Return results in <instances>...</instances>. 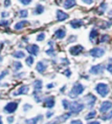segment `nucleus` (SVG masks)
<instances>
[{
  "instance_id": "nucleus-47",
  "label": "nucleus",
  "mask_w": 112,
  "mask_h": 124,
  "mask_svg": "<svg viewBox=\"0 0 112 124\" xmlns=\"http://www.w3.org/2000/svg\"><path fill=\"white\" fill-rule=\"evenodd\" d=\"M88 124H100L99 122H88Z\"/></svg>"
},
{
  "instance_id": "nucleus-20",
  "label": "nucleus",
  "mask_w": 112,
  "mask_h": 124,
  "mask_svg": "<svg viewBox=\"0 0 112 124\" xmlns=\"http://www.w3.org/2000/svg\"><path fill=\"white\" fill-rule=\"evenodd\" d=\"M27 24H29V22L26 21V20H23V21H20V22L17 23V24H15V26H14V29L19 31V30L23 29L25 25H27Z\"/></svg>"
},
{
  "instance_id": "nucleus-43",
  "label": "nucleus",
  "mask_w": 112,
  "mask_h": 124,
  "mask_svg": "<svg viewBox=\"0 0 112 124\" xmlns=\"http://www.w3.org/2000/svg\"><path fill=\"white\" fill-rule=\"evenodd\" d=\"M107 70L110 73H112V64H109L107 66Z\"/></svg>"
},
{
  "instance_id": "nucleus-12",
  "label": "nucleus",
  "mask_w": 112,
  "mask_h": 124,
  "mask_svg": "<svg viewBox=\"0 0 112 124\" xmlns=\"http://www.w3.org/2000/svg\"><path fill=\"white\" fill-rule=\"evenodd\" d=\"M28 92H29V86L24 85V86H20L16 92H14L12 94H13V96H17V95H20V94H26Z\"/></svg>"
},
{
  "instance_id": "nucleus-22",
  "label": "nucleus",
  "mask_w": 112,
  "mask_h": 124,
  "mask_svg": "<svg viewBox=\"0 0 112 124\" xmlns=\"http://www.w3.org/2000/svg\"><path fill=\"white\" fill-rule=\"evenodd\" d=\"M97 36H98V31L96 29H93L91 31H90L89 34V39L90 41H94L95 39H96Z\"/></svg>"
},
{
  "instance_id": "nucleus-23",
  "label": "nucleus",
  "mask_w": 112,
  "mask_h": 124,
  "mask_svg": "<svg viewBox=\"0 0 112 124\" xmlns=\"http://www.w3.org/2000/svg\"><path fill=\"white\" fill-rule=\"evenodd\" d=\"M44 10H45V8H44V6H43L42 5H37L35 10H34V14H35V15H38V14L43 13V12H44Z\"/></svg>"
},
{
  "instance_id": "nucleus-2",
  "label": "nucleus",
  "mask_w": 112,
  "mask_h": 124,
  "mask_svg": "<svg viewBox=\"0 0 112 124\" xmlns=\"http://www.w3.org/2000/svg\"><path fill=\"white\" fill-rule=\"evenodd\" d=\"M96 91L99 93V95H101V97H106L110 93V87L105 83H99L96 86Z\"/></svg>"
},
{
  "instance_id": "nucleus-45",
  "label": "nucleus",
  "mask_w": 112,
  "mask_h": 124,
  "mask_svg": "<svg viewBox=\"0 0 112 124\" xmlns=\"http://www.w3.org/2000/svg\"><path fill=\"white\" fill-rule=\"evenodd\" d=\"M32 106L31 105H28V104H25V106H24V109H25V111H27L28 110V108H31Z\"/></svg>"
},
{
  "instance_id": "nucleus-29",
  "label": "nucleus",
  "mask_w": 112,
  "mask_h": 124,
  "mask_svg": "<svg viewBox=\"0 0 112 124\" xmlns=\"http://www.w3.org/2000/svg\"><path fill=\"white\" fill-rule=\"evenodd\" d=\"M62 105H63V108H64V109H66V110H67V108H69L70 102L68 101L67 100H62Z\"/></svg>"
},
{
  "instance_id": "nucleus-34",
  "label": "nucleus",
  "mask_w": 112,
  "mask_h": 124,
  "mask_svg": "<svg viewBox=\"0 0 112 124\" xmlns=\"http://www.w3.org/2000/svg\"><path fill=\"white\" fill-rule=\"evenodd\" d=\"M8 24H9V22L7 20L3 19L2 21H0V26H8Z\"/></svg>"
},
{
  "instance_id": "nucleus-48",
  "label": "nucleus",
  "mask_w": 112,
  "mask_h": 124,
  "mask_svg": "<svg viewBox=\"0 0 112 124\" xmlns=\"http://www.w3.org/2000/svg\"><path fill=\"white\" fill-rule=\"evenodd\" d=\"M3 47H4V44H3V43H0V52L2 51Z\"/></svg>"
},
{
  "instance_id": "nucleus-50",
  "label": "nucleus",
  "mask_w": 112,
  "mask_h": 124,
  "mask_svg": "<svg viewBox=\"0 0 112 124\" xmlns=\"http://www.w3.org/2000/svg\"><path fill=\"white\" fill-rule=\"evenodd\" d=\"M2 60H3L2 57H1V56H0V63H1V62H2Z\"/></svg>"
},
{
  "instance_id": "nucleus-6",
  "label": "nucleus",
  "mask_w": 112,
  "mask_h": 124,
  "mask_svg": "<svg viewBox=\"0 0 112 124\" xmlns=\"http://www.w3.org/2000/svg\"><path fill=\"white\" fill-rule=\"evenodd\" d=\"M104 53H105L104 49L101 48V47H95V48L91 49L89 51V54L92 57H95V58L102 57V56L104 55Z\"/></svg>"
},
{
  "instance_id": "nucleus-11",
  "label": "nucleus",
  "mask_w": 112,
  "mask_h": 124,
  "mask_svg": "<svg viewBox=\"0 0 112 124\" xmlns=\"http://www.w3.org/2000/svg\"><path fill=\"white\" fill-rule=\"evenodd\" d=\"M54 105H55V101H54V98L53 97V96L47 97L44 100V107H46L47 108H54Z\"/></svg>"
},
{
  "instance_id": "nucleus-14",
  "label": "nucleus",
  "mask_w": 112,
  "mask_h": 124,
  "mask_svg": "<svg viewBox=\"0 0 112 124\" xmlns=\"http://www.w3.org/2000/svg\"><path fill=\"white\" fill-rule=\"evenodd\" d=\"M76 5V0H65L64 1V4H63V6L64 8L67 10L71 9L72 7L75 6Z\"/></svg>"
},
{
  "instance_id": "nucleus-9",
  "label": "nucleus",
  "mask_w": 112,
  "mask_h": 124,
  "mask_svg": "<svg viewBox=\"0 0 112 124\" xmlns=\"http://www.w3.org/2000/svg\"><path fill=\"white\" fill-rule=\"evenodd\" d=\"M110 108H112V102L106 101H103L102 103L101 107H100V112L103 114L107 113L108 111H110Z\"/></svg>"
},
{
  "instance_id": "nucleus-42",
  "label": "nucleus",
  "mask_w": 112,
  "mask_h": 124,
  "mask_svg": "<svg viewBox=\"0 0 112 124\" xmlns=\"http://www.w3.org/2000/svg\"><path fill=\"white\" fill-rule=\"evenodd\" d=\"M82 2L87 4V5H91L92 3L94 2V0H82Z\"/></svg>"
},
{
  "instance_id": "nucleus-15",
  "label": "nucleus",
  "mask_w": 112,
  "mask_h": 124,
  "mask_svg": "<svg viewBox=\"0 0 112 124\" xmlns=\"http://www.w3.org/2000/svg\"><path fill=\"white\" fill-rule=\"evenodd\" d=\"M33 88H34V93L40 92L42 89V81L40 80H36L33 82Z\"/></svg>"
},
{
  "instance_id": "nucleus-5",
  "label": "nucleus",
  "mask_w": 112,
  "mask_h": 124,
  "mask_svg": "<svg viewBox=\"0 0 112 124\" xmlns=\"http://www.w3.org/2000/svg\"><path fill=\"white\" fill-rule=\"evenodd\" d=\"M18 107V102H9V103H7L6 106L4 108V111H5V113L12 114L17 110Z\"/></svg>"
},
{
  "instance_id": "nucleus-10",
  "label": "nucleus",
  "mask_w": 112,
  "mask_h": 124,
  "mask_svg": "<svg viewBox=\"0 0 112 124\" xmlns=\"http://www.w3.org/2000/svg\"><path fill=\"white\" fill-rule=\"evenodd\" d=\"M25 49H26V51L28 52L30 54H32V55H34V56L38 55L39 52H40V47L35 44L32 45V46H27L25 47Z\"/></svg>"
},
{
  "instance_id": "nucleus-18",
  "label": "nucleus",
  "mask_w": 112,
  "mask_h": 124,
  "mask_svg": "<svg viewBox=\"0 0 112 124\" xmlns=\"http://www.w3.org/2000/svg\"><path fill=\"white\" fill-rule=\"evenodd\" d=\"M42 120V115H38L34 118H31V119H27L25 121V124H37L39 121Z\"/></svg>"
},
{
  "instance_id": "nucleus-16",
  "label": "nucleus",
  "mask_w": 112,
  "mask_h": 124,
  "mask_svg": "<svg viewBox=\"0 0 112 124\" xmlns=\"http://www.w3.org/2000/svg\"><path fill=\"white\" fill-rule=\"evenodd\" d=\"M85 99L88 101V106H89V107L94 106L95 102H96V96H94L93 94H91V93H89V94L86 95Z\"/></svg>"
},
{
  "instance_id": "nucleus-8",
  "label": "nucleus",
  "mask_w": 112,
  "mask_h": 124,
  "mask_svg": "<svg viewBox=\"0 0 112 124\" xmlns=\"http://www.w3.org/2000/svg\"><path fill=\"white\" fill-rule=\"evenodd\" d=\"M103 69H104V67L103 65H96V66H93L90 68L89 73H92V74H95V75H97V74L103 73Z\"/></svg>"
},
{
  "instance_id": "nucleus-41",
  "label": "nucleus",
  "mask_w": 112,
  "mask_h": 124,
  "mask_svg": "<svg viewBox=\"0 0 112 124\" xmlns=\"http://www.w3.org/2000/svg\"><path fill=\"white\" fill-rule=\"evenodd\" d=\"M7 122H9V123H12V122H14V117H12V116L7 117Z\"/></svg>"
},
{
  "instance_id": "nucleus-27",
  "label": "nucleus",
  "mask_w": 112,
  "mask_h": 124,
  "mask_svg": "<svg viewBox=\"0 0 112 124\" xmlns=\"http://www.w3.org/2000/svg\"><path fill=\"white\" fill-rule=\"evenodd\" d=\"M33 62H34V59L32 55L28 56V57L26 58V60H25V63H26V65L29 66V67H32V65L33 64Z\"/></svg>"
},
{
  "instance_id": "nucleus-19",
  "label": "nucleus",
  "mask_w": 112,
  "mask_h": 124,
  "mask_svg": "<svg viewBox=\"0 0 112 124\" xmlns=\"http://www.w3.org/2000/svg\"><path fill=\"white\" fill-rule=\"evenodd\" d=\"M70 24L73 28H79L83 25V21L80 19H74L70 22Z\"/></svg>"
},
{
  "instance_id": "nucleus-38",
  "label": "nucleus",
  "mask_w": 112,
  "mask_h": 124,
  "mask_svg": "<svg viewBox=\"0 0 112 124\" xmlns=\"http://www.w3.org/2000/svg\"><path fill=\"white\" fill-rule=\"evenodd\" d=\"M71 124H82V122L81 120H74L71 122Z\"/></svg>"
},
{
  "instance_id": "nucleus-33",
  "label": "nucleus",
  "mask_w": 112,
  "mask_h": 124,
  "mask_svg": "<svg viewBox=\"0 0 112 124\" xmlns=\"http://www.w3.org/2000/svg\"><path fill=\"white\" fill-rule=\"evenodd\" d=\"M109 39H110V37H109V35H103L101 38V40H100V42H106L107 40H109Z\"/></svg>"
},
{
  "instance_id": "nucleus-28",
  "label": "nucleus",
  "mask_w": 112,
  "mask_h": 124,
  "mask_svg": "<svg viewBox=\"0 0 112 124\" xmlns=\"http://www.w3.org/2000/svg\"><path fill=\"white\" fill-rule=\"evenodd\" d=\"M19 16H20V18H27V16H28V11H27V10H21L20 11H19Z\"/></svg>"
},
{
  "instance_id": "nucleus-46",
  "label": "nucleus",
  "mask_w": 112,
  "mask_h": 124,
  "mask_svg": "<svg viewBox=\"0 0 112 124\" xmlns=\"http://www.w3.org/2000/svg\"><path fill=\"white\" fill-rule=\"evenodd\" d=\"M54 84H48L47 85V88H52V87H54Z\"/></svg>"
},
{
  "instance_id": "nucleus-21",
  "label": "nucleus",
  "mask_w": 112,
  "mask_h": 124,
  "mask_svg": "<svg viewBox=\"0 0 112 124\" xmlns=\"http://www.w3.org/2000/svg\"><path fill=\"white\" fill-rule=\"evenodd\" d=\"M47 66L45 65L42 61H39L37 63V66H36V70L39 72V73H43L47 69Z\"/></svg>"
},
{
  "instance_id": "nucleus-36",
  "label": "nucleus",
  "mask_w": 112,
  "mask_h": 124,
  "mask_svg": "<svg viewBox=\"0 0 112 124\" xmlns=\"http://www.w3.org/2000/svg\"><path fill=\"white\" fill-rule=\"evenodd\" d=\"M112 117V110L110 111V113L108 115H106V116H103V117H101L103 120H109V119H110V118Z\"/></svg>"
},
{
  "instance_id": "nucleus-24",
  "label": "nucleus",
  "mask_w": 112,
  "mask_h": 124,
  "mask_svg": "<svg viewBox=\"0 0 112 124\" xmlns=\"http://www.w3.org/2000/svg\"><path fill=\"white\" fill-rule=\"evenodd\" d=\"M12 56H13L14 58H17V59H22V58L25 57V53L22 51H17L12 53Z\"/></svg>"
},
{
  "instance_id": "nucleus-17",
  "label": "nucleus",
  "mask_w": 112,
  "mask_h": 124,
  "mask_svg": "<svg viewBox=\"0 0 112 124\" xmlns=\"http://www.w3.org/2000/svg\"><path fill=\"white\" fill-rule=\"evenodd\" d=\"M54 35L57 39H62L63 38H65L66 36V31L65 30H63V29L60 28L58 30H56L55 32H54Z\"/></svg>"
},
{
  "instance_id": "nucleus-44",
  "label": "nucleus",
  "mask_w": 112,
  "mask_h": 124,
  "mask_svg": "<svg viewBox=\"0 0 112 124\" xmlns=\"http://www.w3.org/2000/svg\"><path fill=\"white\" fill-rule=\"evenodd\" d=\"M1 15H2L3 18H6V17H8V16H9V13H8V12H6V11H3Z\"/></svg>"
},
{
  "instance_id": "nucleus-37",
  "label": "nucleus",
  "mask_w": 112,
  "mask_h": 124,
  "mask_svg": "<svg viewBox=\"0 0 112 124\" xmlns=\"http://www.w3.org/2000/svg\"><path fill=\"white\" fill-rule=\"evenodd\" d=\"M11 0H5L4 1V5H5V7H9L10 5H11Z\"/></svg>"
},
{
  "instance_id": "nucleus-25",
  "label": "nucleus",
  "mask_w": 112,
  "mask_h": 124,
  "mask_svg": "<svg viewBox=\"0 0 112 124\" xmlns=\"http://www.w3.org/2000/svg\"><path fill=\"white\" fill-rule=\"evenodd\" d=\"M13 68L15 71H18L22 68V64L20 61H14L13 62Z\"/></svg>"
},
{
  "instance_id": "nucleus-32",
  "label": "nucleus",
  "mask_w": 112,
  "mask_h": 124,
  "mask_svg": "<svg viewBox=\"0 0 112 124\" xmlns=\"http://www.w3.org/2000/svg\"><path fill=\"white\" fill-rule=\"evenodd\" d=\"M18 1H19V2H20L22 5H30V4H31L32 0H18Z\"/></svg>"
},
{
  "instance_id": "nucleus-3",
  "label": "nucleus",
  "mask_w": 112,
  "mask_h": 124,
  "mask_svg": "<svg viewBox=\"0 0 112 124\" xmlns=\"http://www.w3.org/2000/svg\"><path fill=\"white\" fill-rule=\"evenodd\" d=\"M84 104L83 103H79L77 101H73V102H70V105H69V109L71 111V113H74V114H78L80 113L81 110H83L84 108Z\"/></svg>"
},
{
  "instance_id": "nucleus-1",
  "label": "nucleus",
  "mask_w": 112,
  "mask_h": 124,
  "mask_svg": "<svg viewBox=\"0 0 112 124\" xmlns=\"http://www.w3.org/2000/svg\"><path fill=\"white\" fill-rule=\"evenodd\" d=\"M83 91H84V86L81 83H75L72 87V90L69 92L68 95L70 98H76L83 93Z\"/></svg>"
},
{
  "instance_id": "nucleus-26",
  "label": "nucleus",
  "mask_w": 112,
  "mask_h": 124,
  "mask_svg": "<svg viewBox=\"0 0 112 124\" xmlns=\"http://www.w3.org/2000/svg\"><path fill=\"white\" fill-rule=\"evenodd\" d=\"M96 112L95 110H93V111H91V112H89V113L87 115H86V117H85V119L87 120H91V119H93L94 117H96Z\"/></svg>"
},
{
  "instance_id": "nucleus-4",
  "label": "nucleus",
  "mask_w": 112,
  "mask_h": 124,
  "mask_svg": "<svg viewBox=\"0 0 112 124\" xmlns=\"http://www.w3.org/2000/svg\"><path fill=\"white\" fill-rule=\"evenodd\" d=\"M71 114L72 113H67V114H64V115H61V116H58V117H56L54 121H52V122H47V124H60V123H62V122H66L68 118L71 116Z\"/></svg>"
},
{
  "instance_id": "nucleus-7",
  "label": "nucleus",
  "mask_w": 112,
  "mask_h": 124,
  "mask_svg": "<svg viewBox=\"0 0 112 124\" xmlns=\"http://www.w3.org/2000/svg\"><path fill=\"white\" fill-rule=\"evenodd\" d=\"M83 50H84V47H83L82 46H81V45H77V46L70 47L69 53H70V54H72V55L76 56V55H79L81 53H82Z\"/></svg>"
},
{
  "instance_id": "nucleus-39",
  "label": "nucleus",
  "mask_w": 112,
  "mask_h": 124,
  "mask_svg": "<svg viewBox=\"0 0 112 124\" xmlns=\"http://www.w3.org/2000/svg\"><path fill=\"white\" fill-rule=\"evenodd\" d=\"M53 115H54V112H52V111H47L46 116H47V118H51Z\"/></svg>"
},
{
  "instance_id": "nucleus-31",
  "label": "nucleus",
  "mask_w": 112,
  "mask_h": 124,
  "mask_svg": "<svg viewBox=\"0 0 112 124\" xmlns=\"http://www.w3.org/2000/svg\"><path fill=\"white\" fill-rule=\"evenodd\" d=\"M45 33H43V32H41V33H40L38 36H37V41H42V40L45 39Z\"/></svg>"
},
{
  "instance_id": "nucleus-13",
  "label": "nucleus",
  "mask_w": 112,
  "mask_h": 124,
  "mask_svg": "<svg viewBox=\"0 0 112 124\" xmlns=\"http://www.w3.org/2000/svg\"><path fill=\"white\" fill-rule=\"evenodd\" d=\"M56 16H57V19L58 21H64L67 18H68L69 15L66 12H64L63 11H61V10H58L57 11V13H56Z\"/></svg>"
},
{
  "instance_id": "nucleus-40",
  "label": "nucleus",
  "mask_w": 112,
  "mask_h": 124,
  "mask_svg": "<svg viewBox=\"0 0 112 124\" xmlns=\"http://www.w3.org/2000/svg\"><path fill=\"white\" fill-rule=\"evenodd\" d=\"M64 74H65L66 76H67V77H70V75H71V72H70L69 69L67 68V70H65V72H64Z\"/></svg>"
},
{
  "instance_id": "nucleus-49",
  "label": "nucleus",
  "mask_w": 112,
  "mask_h": 124,
  "mask_svg": "<svg viewBox=\"0 0 112 124\" xmlns=\"http://www.w3.org/2000/svg\"><path fill=\"white\" fill-rule=\"evenodd\" d=\"M0 124H3V122H2V117L0 116Z\"/></svg>"
},
{
  "instance_id": "nucleus-35",
  "label": "nucleus",
  "mask_w": 112,
  "mask_h": 124,
  "mask_svg": "<svg viewBox=\"0 0 112 124\" xmlns=\"http://www.w3.org/2000/svg\"><path fill=\"white\" fill-rule=\"evenodd\" d=\"M8 73H9V71H8V70H5L4 72H2V73H1V74H0V80H2L3 78H5V75H7Z\"/></svg>"
},
{
  "instance_id": "nucleus-30",
  "label": "nucleus",
  "mask_w": 112,
  "mask_h": 124,
  "mask_svg": "<svg viewBox=\"0 0 112 124\" xmlns=\"http://www.w3.org/2000/svg\"><path fill=\"white\" fill-rule=\"evenodd\" d=\"M46 53H47V55H50V56L55 55V54H54V48H53V46H52L51 48L48 49V50H47V51H46Z\"/></svg>"
}]
</instances>
